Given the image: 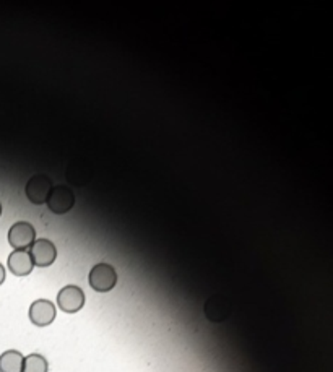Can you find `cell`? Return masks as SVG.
I'll return each mask as SVG.
<instances>
[{
    "mask_svg": "<svg viewBox=\"0 0 333 372\" xmlns=\"http://www.w3.org/2000/svg\"><path fill=\"white\" fill-rule=\"evenodd\" d=\"M118 283V273L109 264H98L90 272V286L98 293H108Z\"/></svg>",
    "mask_w": 333,
    "mask_h": 372,
    "instance_id": "obj_1",
    "label": "cell"
},
{
    "mask_svg": "<svg viewBox=\"0 0 333 372\" xmlns=\"http://www.w3.org/2000/svg\"><path fill=\"white\" fill-rule=\"evenodd\" d=\"M34 241H36V229L26 222L15 223L9 231V242L15 251H26Z\"/></svg>",
    "mask_w": 333,
    "mask_h": 372,
    "instance_id": "obj_2",
    "label": "cell"
},
{
    "mask_svg": "<svg viewBox=\"0 0 333 372\" xmlns=\"http://www.w3.org/2000/svg\"><path fill=\"white\" fill-rule=\"evenodd\" d=\"M48 207L52 213L63 215L70 212L75 205V195L66 185H56L51 189V194L48 197Z\"/></svg>",
    "mask_w": 333,
    "mask_h": 372,
    "instance_id": "obj_3",
    "label": "cell"
},
{
    "mask_svg": "<svg viewBox=\"0 0 333 372\" xmlns=\"http://www.w3.org/2000/svg\"><path fill=\"white\" fill-rule=\"evenodd\" d=\"M51 189V177L46 176V174H36V176H33L30 181H28L25 192L28 200L31 203H34V205H43V203L48 202Z\"/></svg>",
    "mask_w": 333,
    "mask_h": 372,
    "instance_id": "obj_4",
    "label": "cell"
},
{
    "mask_svg": "<svg viewBox=\"0 0 333 372\" xmlns=\"http://www.w3.org/2000/svg\"><path fill=\"white\" fill-rule=\"evenodd\" d=\"M57 304H59V307L63 312H68V314L78 312L81 307L85 306L83 289L80 286H75V284L63 286L59 291V294H57Z\"/></svg>",
    "mask_w": 333,
    "mask_h": 372,
    "instance_id": "obj_5",
    "label": "cell"
},
{
    "mask_svg": "<svg viewBox=\"0 0 333 372\" xmlns=\"http://www.w3.org/2000/svg\"><path fill=\"white\" fill-rule=\"evenodd\" d=\"M30 249L33 264L36 267H49L56 262L57 249L49 239H36Z\"/></svg>",
    "mask_w": 333,
    "mask_h": 372,
    "instance_id": "obj_6",
    "label": "cell"
},
{
    "mask_svg": "<svg viewBox=\"0 0 333 372\" xmlns=\"http://www.w3.org/2000/svg\"><path fill=\"white\" fill-rule=\"evenodd\" d=\"M56 319V307L48 299L34 301L30 307V321L38 327H48Z\"/></svg>",
    "mask_w": 333,
    "mask_h": 372,
    "instance_id": "obj_7",
    "label": "cell"
},
{
    "mask_svg": "<svg viewBox=\"0 0 333 372\" xmlns=\"http://www.w3.org/2000/svg\"><path fill=\"white\" fill-rule=\"evenodd\" d=\"M9 269L16 277H26L33 272V259L26 251H14L9 255Z\"/></svg>",
    "mask_w": 333,
    "mask_h": 372,
    "instance_id": "obj_8",
    "label": "cell"
},
{
    "mask_svg": "<svg viewBox=\"0 0 333 372\" xmlns=\"http://www.w3.org/2000/svg\"><path fill=\"white\" fill-rule=\"evenodd\" d=\"M23 354L16 350H9L0 354V372H23Z\"/></svg>",
    "mask_w": 333,
    "mask_h": 372,
    "instance_id": "obj_9",
    "label": "cell"
},
{
    "mask_svg": "<svg viewBox=\"0 0 333 372\" xmlns=\"http://www.w3.org/2000/svg\"><path fill=\"white\" fill-rule=\"evenodd\" d=\"M49 366L44 356L33 353L23 361V372H48Z\"/></svg>",
    "mask_w": 333,
    "mask_h": 372,
    "instance_id": "obj_10",
    "label": "cell"
},
{
    "mask_svg": "<svg viewBox=\"0 0 333 372\" xmlns=\"http://www.w3.org/2000/svg\"><path fill=\"white\" fill-rule=\"evenodd\" d=\"M5 281V269H4V265L0 264V284H2Z\"/></svg>",
    "mask_w": 333,
    "mask_h": 372,
    "instance_id": "obj_11",
    "label": "cell"
},
{
    "mask_svg": "<svg viewBox=\"0 0 333 372\" xmlns=\"http://www.w3.org/2000/svg\"><path fill=\"white\" fill-rule=\"evenodd\" d=\"M0 215H2V205H0Z\"/></svg>",
    "mask_w": 333,
    "mask_h": 372,
    "instance_id": "obj_12",
    "label": "cell"
}]
</instances>
